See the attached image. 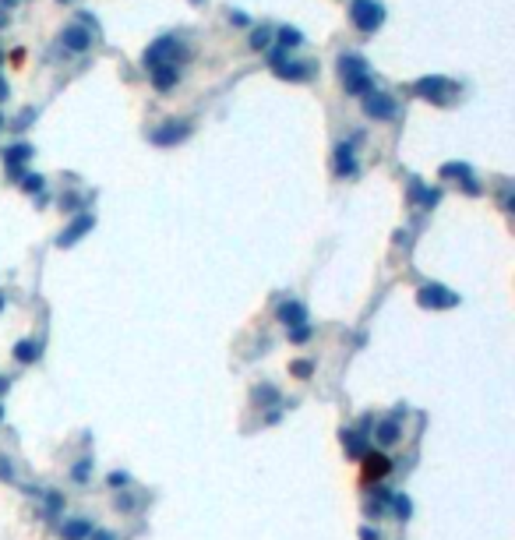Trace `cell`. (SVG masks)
<instances>
[{"label":"cell","mask_w":515,"mask_h":540,"mask_svg":"<svg viewBox=\"0 0 515 540\" xmlns=\"http://www.w3.org/2000/svg\"><path fill=\"white\" fill-rule=\"evenodd\" d=\"M339 78H342V85H346V92H353V95H367V92H371L367 61L357 57V53H346V57H339Z\"/></svg>","instance_id":"1"},{"label":"cell","mask_w":515,"mask_h":540,"mask_svg":"<svg viewBox=\"0 0 515 540\" xmlns=\"http://www.w3.org/2000/svg\"><path fill=\"white\" fill-rule=\"evenodd\" d=\"M184 57H187V49H184L174 36H162V39H155V43L145 49V68H159V64H174V68H180Z\"/></svg>","instance_id":"2"},{"label":"cell","mask_w":515,"mask_h":540,"mask_svg":"<svg viewBox=\"0 0 515 540\" xmlns=\"http://www.w3.org/2000/svg\"><path fill=\"white\" fill-rule=\"evenodd\" d=\"M350 18H353V25L360 32H378L381 22H385V8H381V0H353Z\"/></svg>","instance_id":"3"},{"label":"cell","mask_w":515,"mask_h":540,"mask_svg":"<svg viewBox=\"0 0 515 540\" xmlns=\"http://www.w3.org/2000/svg\"><path fill=\"white\" fill-rule=\"evenodd\" d=\"M417 300H420V307H455V304H459V297H455L452 290H445V286H438V283L420 286Z\"/></svg>","instance_id":"4"},{"label":"cell","mask_w":515,"mask_h":540,"mask_svg":"<svg viewBox=\"0 0 515 540\" xmlns=\"http://www.w3.org/2000/svg\"><path fill=\"white\" fill-rule=\"evenodd\" d=\"M364 114L367 117H374V121H388L392 114H395V99L392 95H385V92H367V99H364Z\"/></svg>","instance_id":"5"},{"label":"cell","mask_w":515,"mask_h":540,"mask_svg":"<svg viewBox=\"0 0 515 540\" xmlns=\"http://www.w3.org/2000/svg\"><path fill=\"white\" fill-rule=\"evenodd\" d=\"M187 134H191V124H187V121H166L162 128L152 131V141H155V145H177V141H184Z\"/></svg>","instance_id":"6"},{"label":"cell","mask_w":515,"mask_h":540,"mask_svg":"<svg viewBox=\"0 0 515 540\" xmlns=\"http://www.w3.org/2000/svg\"><path fill=\"white\" fill-rule=\"evenodd\" d=\"M272 68H275L279 78H290V82H307V78L314 75L311 64H286L282 53H272Z\"/></svg>","instance_id":"7"},{"label":"cell","mask_w":515,"mask_h":540,"mask_svg":"<svg viewBox=\"0 0 515 540\" xmlns=\"http://www.w3.org/2000/svg\"><path fill=\"white\" fill-rule=\"evenodd\" d=\"M61 43H64V49H71V53H85V49L92 46V32L82 29V25H71V29L61 32Z\"/></svg>","instance_id":"8"},{"label":"cell","mask_w":515,"mask_h":540,"mask_svg":"<svg viewBox=\"0 0 515 540\" xmlns=\"http://www.w3.org/2000/svg\"><path fill=\"white\" fill-rule=\"evenodd\" d=\"M364 480H381L388 470H392V459L385 452H364Z\"/></svg>","instance_id":"9"},{"label":"cell","mask_w":515,"mask_h":540,"mask_svg":"<svg viewBox=\"0 0 515 540\" xmlns=\"http://www.w3.org/2000/svg\"><path fill=\"white\" fill-rule=\"evenodd\" d=\"M335 173L339 177H357V155H353V145L350 141L335 145Z\"/></svg>","instance_id":"10"},{"label":"cell","mask_w":515,"mask_h":540,"mask_svg":"<svg viewBox=\"0 0 515 540\" xmlns=\"http://www.w3.org/2000/svg\"><path fill=\"white\" fill-rule=\"evenodd\" d=\"M148 75H152V85L159 88V92H169L177 85V78H180V71L174 68V64H159V68H148Z\"/></svg>","instance_id":"11"},{"label":"cell","mask_w":515,"mask_h":540,"mask_svg":"<svg viewBox=\"0 0 515 540\" xmlns=\"http://www.w3.org/2000/svg\"><path fill=\"white\" fill-rule=\"evenodd\" d=\"M92 223H95L92 215H78V219H75V223H71L61 237H56V244H61V247H71L75 240H82V233H85V230H92Z\"/></svg>","instance_id":"12"},{"label":"cell","mask_w":515,"mask_h":540,"mask_svg":"<svg viewBox=\"0 0 515 540\" xmlns=\"http://www.w3.org/2000/svg\"><path fill=\"white\" fill-rule=\"evenodd\" d=\"M279 321H282L286 329H293V325H300V321H307V307L297 304V300H286L279 307Z\"/></svg>","instance_id":"13"},{"label":"cell","mask_w":515,"mask_h":540,"mask_svg":"<svg viewBox=\"0 0 515 540\" xmlns=\"http://www.w3.org/2000/svg\"><path fill=\"white\" fill-rule=\"evenodd\" d=\"M417 92H420L424 99L441 102V99H445L441 92H448V82H445V78H420V82H417Z\"/></svg>","instance_id":"14"},{"label":"cell","mask_w":515,"mask_h":540,"mask_svg":"<svg viewBox=\"0 0 515 540\" xmlns=\"http://www.w3.org/2000/svg\"><path fill=\"white\" fill-rule=\"evenodd\" d=\"M61 533H64V540H85L92 533V519H68L61 526Z\"/></svg>","instance_id":"15"},{"label":"cell","mask_w":515,"mask_h":540,"mask_svg":"<svg viewBox=\"0 0 515 540\" xmlns=\"http://www.w3.org/2000/svg\"><path fill=\"white\" fill-rule=\"evenodd\" d=\"M29 155H32V148H29V145H11V148H4V167H8L11 173H18V167L25 163Z\"/></svg>","instance_id":"16"},{"label":"cell","mask_w":515,"mask_h":540,"mask_svg":"<svg viewBox=\"0 0 515 540\" xmlns=\"http://www.w3.org/2000/svg\"><path fill=\"white\" fill-rule=\"evenodd\" d=\"M374 438H378L381 445H395V442H399V420H395V417H392V420H381Z\"/></svg>","instance_id":"17"},{"label":"cell","mask_w":515,"mask_h":540,"mask_svg":"<svg viewBox=\"0 0 515 540\" xmlns=\"http://www.w3.org/2000/svg\"><path fill=\"white\" fill-rule=\"evenodd\" d=\"M342 445H346V452L350 456H364L367 452V445H364V435H357V431H346V435H342Z\"/></svg>","instance_id":"18"},{"label":"cell","mask_w":515,"mask_h":540,"mask_svg":"<svg viewBox=\"0 0 515 540\" xmlns=\"http://www.w3.org/2000/svg\"><path fill=\"white\" fill-rule=\"evenodd\" d=\"M15 357H18L22 364H32V360H39V343H32V339H22V343L15 346Z\"/></svg>","instance_id":"19"},{"label":"cell","mask_w":515,"mask_h":540,"mask_svg":"<svg viewBox=\"0 0 515 540\" xmlns=\"http://www.w3.org/2000/svg\"><path fill=\"white\" fill-rule=\"evenodd\" d=\"M279 43H282L286 49H293V46L304 43V36H300V29H290V25H286V29H279Z\"/></svg>","instance_id":"20"},{"label":"cell","mask_w":515,"mask_h":540,"mask_svg":"<svg viewBox=\"0 0 515 540\" xmlns=\"http://www.w3.org/2000/svg\"><path fill=\"white\" fill-rule=\"evenodd\" d=\"M392 509H395V516H399V519H410V512H413V502H410L406 495H395V498H392Z\"/></svg>","instance_id":"21"},{"label":"cell","mask_w":515,"mask_h":540,"mask_svg":"<svg viewBox=\"0 0 515 540\" xmlns=\"http://www.w3.org/2000/svg\"><path fill=\"white\" fill-rule=\"evenodd\" d=\"M268 43H272V32H268V29H265V25H261V29H254V32H251V46H254V49H265V46H268Z\"/></svg>","instance_id":"22"},{"label":"cell","mask_w":515,"mask_h":540,"mask_svg":"<svg viewBox=\"0 0 515 540\" xmlns=\"http://www.w3.org/2000/svg\"><path fill=\"white\" fill-rule=\"evenodd\" d=\"M413 198H417V201H424V205L431 208V205L438 201V191H427V187H420V184H413Z\"/></svg>","instance_id":"23"},{"label":"cell","mask_w":515,"mask_h":540,"mask_svg":"<svg viewBox=\"0 0 515 540\" xmlns=\"http://www.w3.org/2000/svg\"><path fill=\"white\" fill-rule=\"evenodd\" d=\"M290 339H293V343H307V339H311V325H307V321H300V325L290 329Z\"/></svg>","instance_id":"24"},{"label":"cell","mask_w":515,"mask_h":540,"mask_svg":"<svg viewBox=\"0 0 515 540\" xmlns=\"http://www.w3.org/2000/svg\"><path fill=\"white\" fill-rule=\"evenodd\" d=\"M22 187L25 191H43V177L39 173H29V177H22Z\"/></svg>","instance_id":"25"},{"label":"cell","mask_w":515,"mask_h":540,"mask_svg":"<svg viewBox=\"0 0 515 540\" xmlns=\"http://www.w3.org/2000/svg\"><path fill=\"white\" fill-rule=\"evenodd\" d=\"M311 371H314L311 360H297V364H293V374H297V378H311Z\"/></svg>","instance_id":"26"},{"label":"cell","mask_w":515,"mask_h":540,"mask_svg":"<svg viewBox=\"0 0 515 540\" xmlns=\"http://www.w3.org/2000/svg\"><path fill=\"white\" fill-rule=\"evenodd\" d=\"M258 399H265V403H275V399H279V392H275L272 385H261V389H258Z\"/></svg>","instance_id":"27"},{"label":"cell","mask_w":515,"mask_h":540,"mask_svg":"<svg viewBox=\"0 0 515 540\" xmlns=\"http://www.w3.org/2000/svg\"><path fill=\"white\" fill-rule=\"evenodd\" d=\"M89 470H92V463H89V459H82V463L75 466V480H85V477H89Z\"/></svg>","instance_id":"28"},{"label":"cell","mask_w":515,"mask_h":540,"mask_svg":"<svg viewBox=\"0 0 515 540\" xmlns=\"http://www.w3.org/2000/svg\"><path fill=\"white\" fill-rule=\"evenodd\" d=\"M109 484H113V488H124V484H128V473L113 470V473H109Z\"/></svg>","instance_id":"29"},{"label":"cell","mask_w":515,"mask_h":540,"mask_svg":"<svg viewBox=\"0 0 515 540\" xmlns=\"http://www.w3.org/2000/svg\"><path fill=\"white\" fill-rule=\"evenodd\" d=\"M360 540H381V533H378L374 526H364V530H360Z\"/></svg>","instance_id":"30"},{"label":"cell","mask_w":515,"mask_h":540,"mask_svg":"<svg viewBox=\"0 0 515 540\" xmlns=\"http://www.w3.org/2000/svg\"><path fill=\"white\" fill-rule=\"evenodd\" d=\"M89 540H117V537H113V533H102V530H92Z\"/></svg>","instance_id":"31"},{"label":"cell","mask_w":515,"mask_h":540,"mask_svg":"<svg viewBox=\"0 0 515 540\" xmlns=\"http://www.w3.org/2000/svg\"><path fill=\"white\" fill-rule=\"evenodd\" d=\"M230 22H233V25H247V15H240V11H237V15H230Z\"/></svg>","instance_id":"32"},{"label":"cell","mask_w":515,"mask_h":540,"mask_svg":"<svg viewBox=\"0 0 515 540\" xmlns=\"http://www.w3.org/2000/svg\"><path fill=\"white\" fill-rule=\"evenodd\" d=\"M4 95H8V85H4V82H0V99H4Z\"/></svg>","instance_id":"33"},{"label":"cell","mask_w":515,"mask_h":540,"mask_svg":"<svg viewBox=\"0 0 515 540\" xmlns=\"http://www.w3.org/2000/svg\"><path fill=\"white\" fill-rule=\"evenodd\" d=\"M8 22V11H0V25H4Z\"/></svg>","instance_id":"34"},{"label":"cell","mask_w":515,"mask_h":540,"mask_svg":"<svg viewBox=\"0 0 515 540\" xmlns=\"http://www.w3.org/2000/svg\"><path fill=\"white\" fill-rule=\"evenodd\" d=\"M0 307H4V293H0Z\"/></svg>","instance_id":"35"},{"label":"cell","mask_w":515,"mask_h":540,"mask_svg":"<svg viewBox=\"0 0 515 540\" xmlns=\"http://www.w3.org/2000/svg\"><path fill=\"white\" fill-rule=\"evenodd\" d=\"M4 4H8V8H11V4H15V0H4Z\"/></svg>","instance_id":"36"},{"label":"cell","mask_w":515,"mask_h":540,"mask_svg":"<svg viewBox=\"0 0 515 540\" xmlns=\"http://www.w3.org/2000/svg\"><path fill=\"white\" fill-rule=\"evenodd\" d=\"M194 4H205V0H194Z\"/></svg>","instance_id":"37"},{"label":"cell","mask_w":515,"mask_h":540,"mask_svg":"<svg viewBox=\"0 0 515 540\" xmlns=\"http://www.w3.org/2000/svg\"><path fill=\"white\" fill-rule=\"evenodd\" d=\"M0 417H4V410H0Z\"/></svg>","instance_id":"38"},{"label":"cell","mask_w":515,"mask_h":540,"mask_svg":"<svg viewBox=\"0 0 515 540\" xmlns=\"http://www.w3.org/2000/svg\"><path fill=\"white\" fill-rule=\"evenodd\" d=\"M0 124H4V117H0Z\"/></svg>","instance_id":"39"}]
</instances>
